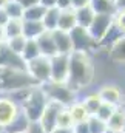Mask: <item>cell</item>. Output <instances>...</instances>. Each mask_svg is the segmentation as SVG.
<instances>
[{
	"label": "cell",
	"mask_w": 125,
	"mask_h": 133,
	"mask_svg": "<svg viewBox=\"0 0 125 133\" xmlns=\"http://www.w3.org/2000/svg\"><path fill=\"white\" fill-rule=\"evenodd\" d=\"M5 43H6V46H8L14 54L20 56L22 51H23V46H25V43H26V39H25L23 36H17V37H12V39L5 40Z\"/></svg>",
	"instance_id": "cell-30"
},
{
	"label": "cell",
	"mask_w": 125,
	"mask_h": 133,
	"mask_svg": "<svg viewBox=\"0 0 125 133\" xmlns=\"http://www.w3.org/2000/svg\"><path fill=\"white\" fill-rule=\"evenodd\" d=\"M3 33H5V39H12L17 36H22V20H14L9 19L8 23L3 26Z\"/></svg>",
	"instance_id": "cell-27"
},
{
	"label": "cell",
	"mask_w": 125,
	"mask_h": 133,
	"mask_svg": "<svg viewBox=\"0 0 125 133\" xmlns=\"http://www.w3.org/2000/svg\"><path fill=\"white\" fill-rule=\"evenodd\" d=\"M0 133H3V132H2V130H0Z\"/></svg>",
	"instance_id": "cell-48"
},
{
	"label": "cell",
	"mask_w": 125,
	"mask_h": 133,
	"mask_svg": "<svg viewBox=\"0 0 125 133\" xmlns=\"http://www.w3.org/2000/svg\"><path fill=\"white\" fill-rule=\"evenodd\" d=\"M3 9H5V12L9 19H14V20H22L23 19V8L16 0H9Z\"/></svg>",
	"instance_id": "cell-28"
},
{
	"label": "cell",
	"mask_w": 125,
	"mask_h": 133,
	"mask_svg": "<svg viewBox=\"0 0 125 133\" xmlns=\"http://www.w3.org/2000/svg\"><path fill=\"white\" fill-rule=\"evenodd\" d=\"M25 133H46V132L43 130V127L37 121H32V122H30V125H28V129H26Z\"/></svg>",
	"instance_id": "cell-36"
},
{
	"label": "cell",
	"mask_w": 125,
	"mask_h": 133,
	"mask_svg": "<svg viewBox=\"0 0 125 133\" xmlns=\"http://www.w3.org/2000/svg\"><path fill=\"white\" fill-rule=\"evenodd\" d=\"M59 8H48L45 11V16L42 19V23L46 31H54L57 28V20H59Z\"/></svg>",
	"instance_id": "cell-24"
},
{
	"label": "cell",
	"mask_w": 125,
	"mask_h": 133,
	"mask_svg": "<svg viewBox=\"0 0 125 133\" xmlns=\"http://www.w3.org/2000/svg\"><path fill=\"white\" fill-rule=\"evenodd\" d=\"M107 133H114V132H107Z\"/></svg>",
	"instance_id": "cell-47"
},
{
	"label": "cell",
	"mask_w": 125,
	"mask_h": 133,
	"mask_svg": "<svg viewBox=\"0 0 125 133\" xmlns=\"http://www.w3.org/2000/svg\"><path fill=\"white\" fill-rule=\"evenodd\" d=\"M66 110H68V113H70V116H71V119H73L74 124H77V122H85V121H88L90 116H91L90 111L85 108V105L82 104L80 99H77L76 102H73L71 105H68Z\"/></svg>",
	"instance_id": "cell-17"
},
{
	"label": "cell",
	"mask_w": 125,
	"mask_h": 133,
	"mask_svg": "<svg viewBox=\"0 0 125 133\" xmlns=\"http://www.w3.org/2000/svg\"><path fill=\"white\" fill-rule=\"evenodd\" d=\"M8 2H9V0H0V9H2V8H5Z\"/></svg>",
	"instance_id": "cell-45"
},
{
	"label": "cell",
	"mask_w": 125,
	"mask_h": 133,
	"mask_svg": "<svg viewBox=\"0 0 125 133\" xmlns=\"http://www.w3.org/2000/svg\"><path fill=\"white\" fill-rule=\"evenodd\" d=\"M46 104H48V98H46L42 85H34L30 91V95L26 96V99L20 104V110L32 122V121H39Z\"/></svg>",
	"instance_id": "cell-3"
},
{
	"label": "cell",
	"mask_w": 125,
	"mask_h": 133,
	"mask_svg": "<svg viewBox=\"0 0 125 133\" xmlns=\"http://www.w3.org/2000/svg\"><path fill=\"white\" fill-rule=\"evenodd\" d=\"M114 108H116V107H113V105H110V104L102 102V104H100V107L96 110V113H94L93 116H96L97 119H100V121H103V122H107V121L110 119V116L113 115Z\"/></svg>",
	"instance_id": "cell-32"
},
{
	"label": "cell",
	"mask_w": 125,
	"mask_h": 133,
	"mask_svg": "<svg viewBox=\"0 0 125 133\" xmlns=\"http://www.w3.org/2000/svg\"><path fill=\"white\" fill-rule=\"evenodd\" d=\"M30 119L26 118V115L20 110L17 115H16V118L3 129V133H25L26 132V129H28V125H30Z\"/></svg>",
	"instance_id": "cell-18"
},
{
	"label": "cell",
	"mask_w": 125,
	"mask_h": 133,
	"mask_svg": "<svg viewBox=\"0 0 125 133\" xmlns=\"http://www.w3.org/2000/svg\"><path fill=\"white\" fill-rule=\"evenodd\" d=\"M122 133H125V132H122Z\"/></svg>",
	"instance_id": "cell-49"
},
{
	"label": "cell",
	"mask_w": 125,
	"mask_h": 133,
	"mask_svg": "<svg viewBox=\"0 0 125 133\" xmlns=\"http://www.w3.org/2000/svg\"><path fill=\"white\" fill-rule=\"evenodd\" d=\"M73 125H74V122H73V119H71L66 107H63L62 110L59 111V115H57L56 127H60V129H73Z\"/></svg>",
	"instance_id": "cell-31"
},
{
	"label": "cell",
	"mask_w": 125,
	"mask_h": 133,
	"mask_svg": "<svg viewBox=\"0 0 125 133\" xmlns=\"http://www.w3.org/2000/svg\"><path fill=\"white\" fill-rule=\"evenodd\" d=\"M82 104L85 105V108L90 111V115L93 116L94 113H96V110L100 107V104H102V101L99 98V95H97V91L96 93H90V95H87V96H84L82 98Z\"/></svg>",
	"instance_id": "cell-29"
},
{
	"label": "cell",
	"mask_w": 125,
	"mask_h": 133,
	"mask_svg": "<svg viewBox=\"0 0 125 133\" xmlns=\"http://www.w3.org/2000/svg\"><path fill=\"white\" fill-rule=\"evenodd\" d=\"M122 36H124V34L121 33V31L114 26V23H113V25L110 26V30L107 31V34L103 36V39L99 42V45H97V46H105V48H110V46H113V45H114V43H116L121 37H122Z\"/></svg>",
	"instance_id": "cell-26"
},
{
	"label": "cell",
	"mask_w": 125,
	"mask_h": 133,
	"mask_svg": "<svg viewBox=\"0 0 125 133\" xmlns=\"http://www.w3.org/2000/svg\"><path fill=\"white\" fill-rule=\"evenodd\" d=\"M113 23L125 36V8L124 9H116L114 11V14H113Z\"/></svg>",
	"instance_id": "cell-34"
},
{
	"label": "cell",
	"mask_w": 125,
	"mask_h": 133,
	"mask_svg": "<svg viewBox=\"0 0 125 133\" xmlns=\"http://www.w3.org/2000/svg\"><path fill=\"white\" fill-rule=\"evenodd\" d=\"M0 68H16V70H25L26 64L23 59L17 54H14L6 43H0ZM26 71V70H25Z\"/></svg>",
	"instance_id": "cell-12"
},
{
	"label": "cell",
	"mask_w": 125,
	"mask_h": 133,
	"mask_svg": "<svg viewBox=\"0 0 125 133\" xmlns=\"http://www.w3.org/2000/svg\"><path fill=\"white\" fill-rule=\"evenodd\" d=\"M6 39H5V33H3V26H0V43H3Z\"/></svg>",
	"instance_id": "cell-44"
},
{
	"label": "cell",
	"mask_w": 125,
	"mask_h": 133,
	"mask_svg": "<svg viewBox=\"0 0 125 133\" xmlns=\"http://www.w3.org/2000/svg\"><path fill=\"white\" fill-rule=\"evenodd\" d=\"M85 6H90V0H71L73 9H79V8H85Z\"/></svg>",
	"instance_id": "cell-37"
},
{
	"label": "cell",
	"mask_w": 125,
	"mask_h": 133,
	"mask_svg": "<svg viewBox=\"0 0 125 133\" xmlns=\"http://www.w3.org/2000/svg\"><path fill=\"white\" fill-rule=\"evenodd\" d=\"M46 8H43L40 3L30 6L26 9H23V19L22 20H34V22H42L43 16H45Z\"/></svg>",
	"instance_id": "cell-25"
},
{
	"label": "cell",
	"mask_w": 125,
	"mask_h": 133,
	"mask_svg": "<svg viewBox=\"0 0 125 133\" xmlns=\"http://www.w3.org/2000/svg\"><path fill=\"white\" fill-rule=\"evenodd\" d=\"M90 8L94 14H114V0H90Z\"/></svg>",
	"instance_id": "cell-21"
},
{
	"label": "cell",
	"mask_w": 125,
	"mask_h": 133,
	"mask_svg": "<svg viewBox=\"0 0 125 133\" xmlns=\"http://www.w3.org/2000/svg\"><path fill=\"white\" fill-rule=\"evenodd\" d=\"M39 56H42V54H40V50H39L37 42H36L34 39H26V43H25L23 51H22V54H20V57L23 59V62L26 64V62H30L32 59L39 57Z\"/></svg>",
	"instance_id": "cell-23"
},
{
	"label": "cell",
	"mask_w": 125,
	"mask_h": 133,
	"mask_svg": "<svg viewBox=\"0 0 125 133\" xmlns=\"http://www.w3.org/2000/svg\"><path fill=\"white\" fill-rule=\"evenodd\" d=\"M56 8H59V9H68V8H71V0H57Z\"/></svg>",
	"instance_id": "cell-39"
},
{
	"label": "cell",
	"mask_w": 125,
	"mask_h": 133,
	"mask_svg": "<svg viewBox=\"0 0 125 133\" xmlns=\"http://www.w3.org/2000/svg\"><path fill=\"white\" fill-rule=\"evenodd\" d=\"M26 73L32 77V81L37 85H45L46 82H50V76H51V68H50V57L45 56H39L36 59H32L30 62H26Z\"/></svg>",
	"instance_id": "cell-5"
},
{
	"label": "cell",
	"mask_w": 125,
	"mask_h": 133,
	"mask_svg": "<svg viewBox=\"0 0 125 133\" xmlns=\"http://www.w3.org/2000/svg\"><path fill=\"white\" fill-rule=\"evenodd\" d=\"M88 127H90V133H107V122L97 119L96 116H90L88 119Z\"/></svg>",
	"instance_id": "cell-33"
},
{
	"label": "cell",
	"mask_w": 125,
	"mask_h": 133,
	"mask_svg": "<svg viewBox=\"0 0 125 133\" xmlns=\"http://www.w3.org/2000/svg\"><path fill=\"white\" fill-rule=\"evenodd\" d=\"M71 37V45H73V51H80V53H90L94 46H97V43L93 40V37L90 36L88 30L76 26L70 31Z\"/></svg>",
	"instance_id": "cell-7"
},
{
	"label": "cell",
	"mask_w": 125,
	"mask_h": 133,
	"mask_svg": "<svg viewBox=\"0 0 125 133\" xmlns=\"http://www.w3.org/2000/svg\"><path fill=\"white\" fill-rule=\"evenodd\" d=\"M39 3L43 6V8H56V3H57V0H39Z\"/></svg>",
	"instance_id": "cell-40"
},
{
	"label": "cell",
	"mask_w": 125,
	"mask_h": 133,
	"mask_svg": "<svg viewBox=\"0 0 125 133\" xmlns=\"http://www.w3.org/2000/svg\"><path fill=\"white\" fill-rule=\"evenodd\" d=\"M62 108H63L62 105H59V104H56V102L48 101V104H46V107H45L43 113L40 115V118H39V121H37V122L43 127V130H45L46 133L53 132V130L56 129L57 115H59V111H60Z\"/></svg>",
	"instance_id": "cell-10"
},
{
	"label": "cell",
	"mask_w": 125,
	"mask_h": 133,
	"mask_svg": "<svg viewBox=\"0 0 125 133\" xmlns=\"http://www.w3.org/2000/svg\"><path fill=\"white\" fill-rule=\"evenodd\" d=\"M68 56L66 54H56V56L50 57V68H51L50 82L66 84V81H68V66H70V57Z\"/></svg>",
	"instance_id": "cell-6"
},
{
	"label": "cell",
	"mask_w": 125,
	"mask_h": 133,
	"mask_svg": "<svg viewBox=\"0 0 125 133\" xmlns=\"http://www.w3.org/2000/svg\"><path fill=\"white\" fill-rule=\"evenodd\" d=\"M73 133H90V127H88V121L85 122H77L73 125Z\"/></svg>",
	"instance_id": "cell-35"
},
{
	"label": "cell",
	"mask_w": 125,
	"mask_h": 133,
	"mask_svg": "<svg viewBox=\"0 0 125 133\" xmlns=\"http://www.w3.org/2000/svg\"><path fill=\"white\" fill-rule=\"evenodd\" d=\"M99 98L102 102L105 104H110L113 107H119L124 104V93L121 90L119 85H114V84H105L99 88L97 91Z\"/></svg>",
	"instance_id": "cell-11"
},
{
	"label": "cell",
	"mask_w": 125,
	"mask_h": 133,
	"mask_svg": "<svg viewBox=\"0 0 125 133\" xmlns=\"http://www.w3.org/2000/svg\"><path fill=\"white\" fill-rule=\"evenodd\" d=\"M108 53H110L111 61L125 64V36H122L113 46L108 48Z\"/></svg>",
	"instance_id": "cell-22"
},
{
	"label": "cell",
	"mask_w": 125,
	"mask_h": 133,
	"mask_svg": "<svg viewBox=\"0 0 125 133\" xmlns=\"http://www.w3.org/2000/svg\"><path fill=\"white\" fill-rule=\"evenodd\" d=\"M116 9H124L125 8V0H114Z\"/></svg>",
	"instance_id": "cell-43"
},
{
	"label": "cell",
	"mask_w": 125,
	"mask_h": 133,
	"mask_svg": "<svg viewBox=\"0 0 125 133\" xmlns=\"http://www.w3.org/2000/svg\"><path fill=\"white\" fill-rule=\"evenodd\" d=\"M76 12L73 8H68V9H60L59 12V20H57V28L56 30H60L65 33H70L73 28H76Z\"/></svg>",
	"instance_id": "cell-16"
},
{
	"label": "cell",
	"mask_w": 125,
	"mask_h": 133,
	"mask_svg": "<svg viewBox=\"0 0 125 133\" xmlns=\"http://www.w3.org/2000/svg\"><path fill=\"white\" fill-rule=\"evenodd\" d=\"M51 36H53L57 54H66L68 56V54L73 53V45H71L70 33H65V31H60V30H54V31H51Z\"/></svg>",
	"instance_id": "cell-13"
},
{
	"label": "cell",
	"mask_w": 125,
	"mask_h": 133,
	"mask_svg": "<svg viewBox=\"0 0 125 133\" xmlns=\"http://www.w3.org/2000/svg\"><path fill=\"white\" fill-rule=\"evenodd\" d=\"M37 85L25 70L0 68V95H9L16 90Z\"/></svg>",
	"instance_id": "cell-2"
},
{
	"label": "cell",
	"mask_w": 125,
	"mask_h": 133,
	"mask_svg": "<svg viewBox=\"0 0 125 133\" xmlns=\"http://www.w3.org/2000/svg\"><path fill=\"white\" fill-rule=\"evenodd\" d=\"M50 133H73V130H71V129H60V127H56L53 132H50Z\"/></svg>",
	"instance_id": "cell-42"
},
{
	"label": "cell",
	"mask_w": 125,
	"mask_h": 133,
	"mask_svg": "<svg viewBox=\"0 0 125 133\" xmlns=\"http://www.w3.org/2000/svg\"><path fill=\"white\" fill-rule=\"evenodd\" d=\"M68 81L66 84L77 93L79 90L88 87L94 79V64L90 53L73 51L70 56Z\"/></svg>",
	"instance_id": "cell-1"
},
{
	"label": "cell",
	"mask_w": 125,
	"mask_h": 133,
	"mask_svg": "<svg viewBox=\"0 0 125 133\" xmlns=\"http://www.w3.org/2000/svg\"><path fill=\"white\" fill-rule=\"evenodd\" d=\"M23 9H26V8H30V6H34V5H37L39 3V0H16Z\"/></svg>",
	"instance_id": "cell-38"
},
{
	"label": "cell",
	"mask_w": 125,
	"mask_h": 133,
	"mask_svg": "<svg viewBox=\"0 0 125 133\" xmlns=\"http://www.w3.org/2000/svg\"><path fill=\"white\" fill-rule=\"evenodd\" d=\"M37 45H39V50H40V54L45 56V57H53L57 54V50H56V45H54V40H53V36L51 31H45L43 34H40L37 39H36Z\"/></svg>",
	"instance_id": "cell-14"
},
{
	"label": "cell",
	"mask_w": 125,
	"mask_h": 133,
	"mask_svg": "<svg viewBox=\"0 0 125 133\" xmlns=\"http://www.w3.org/2000/svg\"><path fill=\"white\" fill-rule=\"evenodd\" d=\"M113 25V14H96L88 28V33L93 37V40L99 45V42L103 39V36Z\"/></svg>",
	"instance_id": "cell-8"
},
{
	"label": "cell",
	"mask_w": 125,
	"mask_h": 133,
	"mask_svg": "<svg viewBox=\"0 0 125 133\" xmlns=\"http://www.w3.org/2000/svg\"><path fill=\"white\" fill-rule=\"evenodd\" d=\"M8 20H9V17L6 16L5 9L2 8V9H0V26H5V25L8 23Z\"/></svg>",
	"instance_id": "cell-41"
},
{
	"label": "cell",
	"mask_w": 125,
	"mask_h": 133,
	"mask_svg": "<svg viewBox=\"0 0 125 133\" xmlns=\"http://www.w3.org/2000/svg\"><path fill=\"white\" fill-rule=\"evenodd\" d=\"M124 119H125V107L124 104L116 107L110 119L107 121V130L114 133H122L124 130Z\"/></svg>",
	"instance_id": "cell-15"
},
{
	"label": "cell",
	"mask_w": 125,
	"mask_h": 133,
	"mask_svg": "<svg viewBox=\"0 0 125 133\" xmlns=\"http://www.w3.org/2000/svg\"><path fill=\"white\" fill-rule=\"evenodd\" d=\"M76 12V25L80 26V28H85L88 30L91 22L94 19V11L90 8V6H85V8H79V9H74Z\"/></svg>",
	"instance_id": "cell-20"
},
{
	"label": "cell",
	"mask_w": 125,
	"mask_h": 133,
	"mask_svg": "<svg viewBox=\"0 0 125 133\" xmlns=\"http://www.w3.org/2000/svg\"><path fill=\"white\" fill-rule=\"evenodd\" d=\"M20 111V107L6 95H0V130L3 129L16 118V115Z\"/></svg>",
	"instance_id": "cell-9"
},
{
	"label": "cell",
	"mask_w": 125,
	"mask_h": 133,
	"mask_svg": "<svg viewBox=\"0 0 125 133\" xmlns=\"http://www.w3.org/2000/svg\"><path fill=\"white\" fill-rule=\"evenodd\" d=\"M46 31L42 22H34V20H22V36L25 39H37L40 34Z\"/></svg>",
	"instance_id": "cell-19"
},
{
	"label": "cell",
	"mask_w": 125,
	"mask_h": 133,
	"mask_svg": "<svg viewBox=\"0 0 125 133\" xmlns=\"http://www.w3.org/2000/svg\"><path fill=\"white\" fill-rule=\"evenodd\" d=\"M124 107H125V102H124ZM122 132H125V119H124V130Z\"/></svg>",
	"instance_id": "cell-46"
},
{
	"label": "cell",
	"mask_w": 125,
	"mask_h": 133,
	"mask_svg": "<svg viewBox=\"0 0 125 133\" xmlns=\"http://www.w3.org/2000/svg\"><path fill=\"white\" fill-rule=\"evenodd\" d=\"M45 95L48 101L51 102H56L62 107H68L71 105L73 102L79 99L77 98V93L68 85V84H57V82H46L45 85H42Z\"/></svg>",
	"instance_id": "cell-4"
}]
</instances>
